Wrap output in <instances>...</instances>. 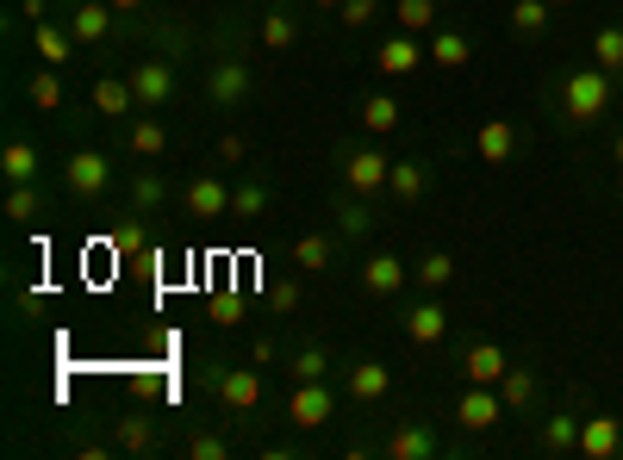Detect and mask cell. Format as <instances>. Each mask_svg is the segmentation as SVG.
<instances>
[{
	"instance_id": "484cf974",
	"label": "cell",
	"mask_w": 623,
	"mask_h": 460,
	"mask_svg": "<svg viewBox=\"0 0 623 460\" xmlns=\"http://www.w3.org/2000/svg\"><path fill=\"white\" fill-rule=\"evenodd\" d=\"M125 143H132L137 162H156V156L169 150V131L156 125V118H132V131H125Z\"/></svg>"
},
{
	"instance_id": "7c38bea8",
	"label": "cell",
	"mask_w": 623,
	"mask_h": 460,
	"mask_svg": "<svg viewBox=\"0 0 623 460\" xmlns=\"http://www.w3.org/2000/svg\"><path fill=\"white\" fill-rule=\"evenodd\" d=\"M580 455H586V460L623 455V423H618V417H586V423H580Z\"/></svg>"
},
{
	"instance_id": "ba28073f",
	"label": "cell",
	"mask_w": 623,
	"mask_h": 460,
	"mask_svg": "<svg viewBox=\"0 0 623 460\" xmlns=\"http://www.w3.org/2000/svg\"><path fill=\"white\" fill-rule=\"evenodd\" d=\"M63 181H69V193L94 199V193H106V181H113V162H106L100 150H76L69 156V169H63Z\"/></svg>"
},
{
	"instance_id": "9c48e42d",
	"label": "cell",
	"mask_w": 623,
	"mask_h": 460,
	"mask_svg": "<svg viewBox=\"0 0 623 460\" xmlns=\"http://www.w3.org/2000/svg\"><path fill=\"white\" fill-rule=\"evenodd\" d=\"M374 62H381V76H418L430 57L418 50V38H411V32H393V38H381Z\"/></svg>"
},
{
	"instance_id": "1f68e13d",
	"label": "cell",
	"mask_w": 623,
	"mask_h": 460,
	"mask_svg": "<svg viewBox=\"0 0 623 460\" xmlns=\"http://www.w3.org/2000/svg\"><path fill=\"white\" fill-rule=\"evenodd\" d=\"M38 211H44V193H38V181H20V187L7 193V218H13V225H32Z\"/></svg>"
},
{
	"instance_id": "8fae6325",
	"label": "cell",
	"mask_w": 623,
	"mask_h": 460,
	"mask_svg": "<svg viewBox=\"0 0 623 460\" xmlns=\"http://www.w3.org/2000/svg\"><path fill=\"white\" fill-rule=\"evenodd\" d=\"M218 404H225V411H256V404H262L256 367H225V373H218Z\"/></svg>"
},
{
	"instance_id": "ac0fdd59",
	"label": "cell",
	"mask_w": 623,
	"mask_h": 460,
	"mask_svg": "<svg viewBox=\"0 0 623 460\" xmlns=\"http://www.w3.org/2000/svg\"><path fill=\"white\" fill-rule=\"evenodd\" d=\"M430 455H437V436H430L424 423H406V429L387 436V460H430Z\"/></svg>"
},
{
	"instance_id": "f546056e",
	"label": "cell",
	"mask_w": 623,
	"mask_h": 460,
	"mask_svg": "<svg viewBox=\"0 0 623 460\" xmlns=\"http://www.w3.org/2000/svg\"><path fill=\"white\" fill-rule=\"evenodd\" d=\"M499 399H506V411H524V404H536V373H524V367H506Z\"/></svg>"
},
{
	"instance_id": "f35d334b",
	"label": "cell",
	"mask_w": 623,
	"mask_h": 460,
	"mask_svg": "<svg viewBox=\"0 0 623 460\" xmlns=\"http://www.w3.org/2000/svg\"><path fill=\"white\" fill-rule=\"evenodd\" d=\"M162 206V181L156 174H137L132 181V211H156Z\"/></svg>"
},
{
	"instance_id": "d590c367",
	"label": "cell",
	"mask_w": 623,
	"mask_h": 460,
	"mask_svg": "<svg viewBox=\"0 0 623 460\" xmlns=\"http://www.w3.org/2000/svg\"><path fill=\"white\" fill-rule=\"evenodd\" d=\"M113 441L125 448V455H137V448H150V423H144V417H118Z\"/></svg>"
},
{
	"instance_id": "4fadbf2b",
	"label": "cell",
	"mask_w": 623,
	"mask_h": 460,
	"mask_svg": "<svg viewBox=\"0 0 623 460\" xmlns=\"http://www.w3.org/2000/svg\"><path fill=\"white\" fill-rule=\"evenodd\" d=\"M506 348H499V343H474V348H467V355H462V373H467V386H499V380H506Z\"/></svg>"
},
{
	"instance_id": "f6af8a7d",
	"label": "cell",
	"mask_w": 623,
	"mask_h": 460,
	"mask_svg": "<svg viewBox=\"0 0 623 460\" xmlns=\"http://www.w3.org/2000/svg\"><path fill=\"white\" fill-rule=\"evenodd\" d=\"M269 299H274V311H293V306H299V287H293V280H274Z\"/></svg>"
},
{
	"instance_id": "d6a6232c",
	"label": "cell",
	"mask_w": 623,
	"mask_h": 460,
	"mask_svg": "<svg viewBox=\"0 0 623 460\" xmlns=\"http://www.w3.org/2000/svg\"><path fill=\"white\" fill-rule=\"evenodd\" d=\"M331 255H337V243L331 237H299V243H293V268H331Z\"/></svg>"
},
{
	"instance_id": "d4e9b609",
	"label": "cell",
	"mask_w": 623,
	"mask_h": 460,
	"mask_svg": "<svg viewBox=\"0 0 623 460\" xmlns=\"http://www.w3.org/2000/svg\"><path fill=\"white\" fill-rule=\"evenodd\" d=\"M543 448L548 455H580V417H574V411H555V417L543 423Z\"/></svg>"
},
{
	"instance_id": "c3c4849f",
	"label": "cell",
	"mask_w": 623,
	"mask_h": 460,
	"mask_svg": "<svg viewBox=\"0 0 623 460\" xmlns=\"http://www.w3.org/2000/svg\"><path fill=\"white\" fill-rule=\"evenodd\" d=\"M611 156H618V169H623V131H618V143H611Z\"/></svg>"
},
{
	"instance_id": "4dcf8cb0",
	"label": "cell",
	"mask_w": 623,
	"mask_h": 460,
	"mask_svg": "<svg viewBox=\"0 0 623 460\" xmlns=\"http://www.w3.org/2000/svg\"><path fill=\"white\" fill-rule=\"evenodd\" d=\"M511 32H518V38H536V32H543L548 25V0H511Z\"/></svg>"
},
{
	"instance_id": "83f0119b",
	"label": "cell",
	"mask_w": 623,
	"mask_h": 460,
	"mask_svg": "<svg viewBox=\"0 0 623 460\" xmlns=\"http://www.w3.org/2000/svg\"><path fill=\"white\" fill-rule=\"evenodd\" d=\"M393 20H399V32H411V38H418V32H437V0H399Z\"/></svg>"
},
{
	"instance_id": "5b68a950",
	"label": "cell",
	"mask_w": 623,
	"mask_h": 460,
	"mask_svg": "<svg viewBox=\"0 0 623 460\" xmlns=\"http://www.w3.org/2000/svg\"><path fill=\"white\" fill-rule=\"evenodd\" d=\"M125 81H132L137 106H169V94H175V69H169L162 57H150V62H137V69H125Z\"/></svg>"
},
{
	"instance_id": "52a82bcc",
	"label": "cell",
	"mask_w": 623,
	"mask_h": 460,
	"mask_svg": "<svg viewBox=\"0 0 623 460\" xmlns=\"http://www.w3.org/2000/svg\"><path fill=\"white\" fill-rule=\"evenodd\" d=\"M474 156H480L487 169H506L511 156H518V125H511V118H480V131H474Z\"/></svg>"
},
{
	"instance_id": "f907efd6",
	"label": "cell",
	"mask_w": 623,
	"mask_h": 460,
	"mask_svg": "<svg viewBox=\"0 0 623 460\" xmlns=\"http://www.w3.org/2000/svg\"><path fill=\"white\" fill-rule=\"evenodd\" d=\"M548 7H562V0H548Z\"/></svg>"
},
{
	"instance_id": "4316f807",
	"label": "cell",
	"mask_w": 623,
	"mask_h": 460,
	"mask_svg": "<svg viewBox=\"0 0 623 460\" xmlns=\"http://www.w3.org/2000/svg\"><path fill=\"white\" fill-rule=\"evenodd\" d=\"M411 280H418V287H424V292H443L449 280H455V255H443V250H430L424 262H418V268H411Z\"/></svg>"
},
{
	"instance_id": "60d3db41",
	"label": "cell",
	"mask_w": 623,
	"mask_h": 460,
	"mask_svg": "<svg viewBox=\"0 0 623 460\" xmlns=\"http://www.w3.org/2000/svg\"><path fill=\"white\" fill-rule=\"evenodd\" d=\"M225 455H231L225 436H188V460H225Z\"/></svg>"
},
{
	"instance_id": "b9f144b4",
	"label": "cell",
	"mask_w": 623,
	"mask_h": 460,
	"mask_svg": "<svg viewBox=\"0 0 623 460\" xmlns=\"http://www.w3.org/2000/svg\"><path fill=\"white\" fill-rule=\"evenodd\" d=\"M213 324H225V330L243 324V299H237V292H218L213 299Z\"/></svg>"
},
{
	"instance_id": "5bb4252c",
	"label": "cell",
	"mask_w": 623,
	"mask_h": 460,
	"mask_svg": "<svg viewBox=\"0 0 623 460\" xmlns=\"http://www.w3.org/2000/svg\"><path fill=\"white\" fill-rule=\"evenodd\" d=\"M406 336H411L418 348H437V343L449 336V311L437 306V299H424V306H411V311H406Z\"/></svg>"
},
{
	"instance_id": "7dc6e473",
	"label": "cell",
	"mask_w": 623,
	"mask_h": 460,
	"mask_svg": "<svg viewBox=\"0 0 623 460\" xmlns=\"http://www.w3.org/2000/svg\"><path fill=\"white\" fill-rule=\"evenodd\" d=\"M113 7H118V13H137V7H144V0H113Z\"/></svg>"
},
{
	"instance_id": "ab89813d",
	"label": "cell",
	"mask_w": 623,
	"mask_h": 460,
	"mask_svg": "<svg viewBox=\"0 0 623 460\" xmlns=\"http://www.w3.org/2000/svg\"><path fill=\"white\" fill-rule=\"evenodd\" d=\"M374 13H381V0H343V7H337V20L350 25V32H362V25H374Z\"/></svg>"
},
{
	"instance_id": "3957f363",
	"label": "cell",
	"mask_w": 623,
	"mask_h": 460,
	"mask_svg": "<svg viewBox=\"0 0 623 460\" xmlns=\"http://www.w3.org/2000/svg\"><path fill=\"white\" fill-rule=\"evenodd\" d=\"M337 169H343V187H350V193H387L393 162L381 150H343V156H337Z\"/></svg>"
},
{
	"instance_id": "277c9868",
	"label": "cell",
	"mask_w": 623,
	"mask_h": 460,
	"mask_svg": "<svg viewBox=\"0 0 623 460\" xmlns=\"http://www.w3.org/2000/svg\"><path fill=\"white\" fill-rule=\"evenodd\" d=\"M331 417H337L331 386H325V380H299V392L287 399V423H293V429H318V423H331Z\"/></svg>"
},
{
	"instance_id": "bcb514c9",
	"label": "cell",
	"mask_w": 623,
	"mask_h": 460,
	"mask_svg": "<svg viewBox=\"0 0 623 460\" xmlns=\"http://www.w3.org/2000/svg\"><path fill=\"white\" fill-rule=\"evenodd\" d=\"M337 218H343V230H369V211H362V206H343Z\"/></svg>"
},
{
	"instance_id": "30bf717a",
	"label": "cell",
	"mask_w": 623,
	"mask_h": 460,
	"mask_svg": "<svg viewBox=\"0 0 623 460\" xmlns=\"http://www.w3.org/2000/svg\"><path fill=\"white\" fill-rule=\"evenodd\" d=\"M411 280V268L406 262H399V255H369V262H362V292H374V299H393V292L406 287Z\"/></svg>"
},
{
	"instance_id": "74e56055",
	"label": "cell",
	"mask_w": 623,
	"mask_h": 460,
	"mask_svg": "<svg viewBox=\"0 0 623 460\" xmlns=\"http://www.w3.org/2000/svg\"><path fill=\"white\" fill-rule=\"evenodd\" d=\"M287 367H293V380H325V367L331 361H325V348H299Z\"/></svg>"
},
{
	"instance_id": "603a6c76",
	"label": "cell",
	"mask_w": 623,
	"mask_h": 460,
	"mask_svg": "<svg viewBox=\"0 0 623 460\" xmlns=\"http://www.w3.org/2000/svg\"><path fill=\"white\" fill-rule=\"evenodd\" d=\"M32 44H38V57L50 62V69H63V62H69V50H76V32H63V25L38 20V25H32Z\"/></svg>"
},
{
	"instance_id": "7402d4cb",
	"label": "cell",
	"mask_w": 623,
	"mask_h": 460,
	"mask_svg": "<svg viewBox=\"0 0 623 460\" xmlns=\"http://www.w3.org/2000/svg\"><path fill=\"white\" fill-rule=\"evenodd\" d=\"M0 174L20 187V181H38V143H25V137H13L7 150H0Z\"/></svg>"
},
{
	"instance_id": "2e32d148",
	"label": "cell",
	"mask_w": 623,
	"mask_h": 460,
	"mask_svg": "<svg viewBox=\"0 0 623 460\" xmlns=\"http://www.w3.org/2000/svg\"><path fill=\"white\" fill-rule=\"evenodd\" d=\"M387 392H393V367H387V361H355V367H350V399L381 404Z\"/></svg>"
},
{
	"instance_id": "ee69618b",
	"label": "cell",
	"mask_w": 623,
	"mask_h": 460,
	"mask_svg": "<svg viewBox=\"0 0 623 460\" xmlns=\"http://www.w3.org/2000/svg\"><path fill=\"white\" fill-rule=\"evenodd\" d=\"M144 243H150V237H144V225H125V230L113 237V250H118V255H137Z\"/></svg>"
},
{
	"instance_id": "8992f818",
	"label": "cell",
	"mask_w": 623,
	"mask_h": 460,
	"mask_svg": "<svg viewBox=\"0 0 623 460\" xmlns=\"http://www.w3.org/2000/svg\"><path fill=\"white\" fill-rule=\"evenodd\" d=\"M499 417H506L499 386H467L462 399H455V423H462V429H492Z\"/></svg>"
},
{
	"instance_id": "f1b7e54d",
	"label": "cell",
	"mask_w": 623,
	"mask_h": 460,
	"mask_svg": "<svg viewBox=\"0 0 623 460\" xmlns=\"http://www.w3.org/2000/svg\"><path fill=\"white\" fill-rule=\"evenodd\" d=\"M262 211H269V193L256 187V181H237V187H231V218H237V225H256Z\"/></svg>"
},
{
	"instance_id": "e0dca14e",
	"label": "cell",
	"mask_w": 623,
	"mask_h": 460,
	"mask_svg": "<svg viewBox=\"0 0 623 460\" xmlns=\"http://www.w3.org/2000/svg\"><path fill=\"white\" fill-rule=\"evenodd\" d=\"M113 0H81L76 7V20H69V32H76V44H100L106 32H113Z\"/></svg>"
},
{
	"instance_id": "d6986e66",
	"label": "cell",
	"mask_w": 623,
	"mask_h": 460,
	"mask_svg": "<svg viewBox=\"0 0 623 460\" xmlns=\"http://www.w3.org/2000/svg\"><path fill=\"white\" fill-rule=\"evenodd\" d=\"M206 94H213L218 106L243 100V94H250V69H243V62H213V76H206Z\"/></svg>"
},
{
	"instance_id": "ffe728a7",
	"label": "cell",
	"mask_w": 623,
	"mask_h": 460,
	"mask_svg": "<svg viewBox=\"0 0 623 460\" xmlns=\"http://www.w3.org/2000/svg\"><path fill=\"white\" fill-rule=\"evenodd\" d=\"M424 57H430V69H467V57H474V50H467L462 32H443V25H437V32H430V44H424Z\"/></svg>"
},
{
	"instance_id": "8d00e7d4",
	"label": "cell",
	"mask_w": 623,
	"mask_h": 460,
	"mask_svg": "<svg viewBox=\"0 0 623 460\" xmlns=\"http://www.w3.org/2000/svg\"><path fill=\"white\" fill-rule=\"evenodd\" d=\"M293 38H299V25H293L287 13H269V20H262V44H269V50H287Z\"/></svg>"
},
{
	"instance_id": "9a60e30c",
	"label": "cell",
	"mask_w": 623,
	"mask_h": 460,
	"mask_svg": "<svg viewBox=\"0 0 623 460\" xmlns=\"http://www.w3.org/2000/svg\"><path fill=\"white\" fill-rule=\"evenodd\" d=\"M94 113H100V118H132V113H137L132 81H125V76H100V81H94Z\"/></svg>"
},
{
	"instance_id": "836d02e7",
	"label": "cell",
	"mask_w": 623,
	"mask_h": 460,
	"mask_svg": "<svg viewBox=\"0 0 623 460\" xmlns=\"http://www.w3.org/2000/svg\"><path fill=\"white\" fill-rule=\"evenodd\" d=\"M25 94H32V106H38V113H57V106H63V81H57V69L44 62L38 76H32V88H25Z\"/></svg>"
},
{
	"instance_id": "e575fe53",
	"label": "cell",
	"mask_w": 623,
	"mask_h": 460,
	"mask_svg": "<svg viewBox=\"0 0 623 460\" xmlns=\"http://www.w3.org/2000/svg\"><path fill=\"white\" fill-rule=\"evenodd\" d=\"M592 62H599V69H611V76L623 69V25H604L599 38H592Z\"/></svg>"
},
{
	"instance_id": "7bdbcfd3",
	"label": "cell",
	"mask_w": 623,
	"mask_h": 460,
	"mask_svg": "<svg viewBox=\"0 0 623 460\" xmlns=\"http://www.w3.org/2000/svg\"><path fill=\"white\" fill-rule=\"evenodd\" d=\"M243 156H250V137H243V131L218 137V162H243Z\"/></svg>"
},
{
	"instance_id": "cb8c5ba5",
	"label": "cell",
	"mask_w": 623,
	"mask_h": 460,
	"mask_svg": "<svg viewBox=\"0 0 623 460\" xmlns=\"http://www.w3.org/2000/svg\"><path fill=\"white\" fill-rule=\"evenodd\" d=\"M399 118H406V113H399V100H393V94H369V100H362V131H369V137L399 131Z\"/></svg>"
},
{
	"instance_id": "6da1fadb",
	"label": "cell",
	"mask_w": 623,
	"mask_h": 460,
	"mask_svg": "<svg viewBox=\"0 0 623 460\" xmlns=\"http://www.w3.org/2000/svg\"><path fill=\"white\" fill-rule=\"evenodd\" d=\"M604 106H611V69H574V76L562 81V113L574 118V125H599Z\"/></svg>"
},
{
	"instance_id": "7a4b0ae2",
	"label": "cell",
	"mask_w": 623,
	"mask_h": 460,
	"mask_svg": "<svg viewBox=\"0 0 623 460\" xmlns=\"http://www.w3.org/2000/svg\"><path fill=\"white\" fill-rule=\"evenodd\" d=\"M181 206H188L194 225H218V218H231V187H225L218 174H200V181H188Z\"/></svg>"
},
{
	"instance_id": "681fc988",
	"label": "cell",
	"mask_w": 623,
	"mask_h": 460,
	"mask_svg": "<svg viewBox=\"0 0 623 460\" xmlns=\"http://www.w3.org/2000/svg\"><path fill=\"white\" fill-rule=\"evenodd\" d=\"M318 7H343V0H318Z\"/></svg>"
},
{
	"instance_id": "44dd1931",
	"label": "cell",
	"mask_w": 623,
	"mask_h": 460,
	"mask_svg": "<svg viewBox=\"0 0 623 460\" xmlns=\"http://www.w3.org/2000/svg\"><path fill=\"white\" fill-rule=\"evenodd\" d=\"M424 187H430V169H424V162H393V174H387V193H393V199L418 206V199H424Z\"/></svg>"
}]
</instances>
